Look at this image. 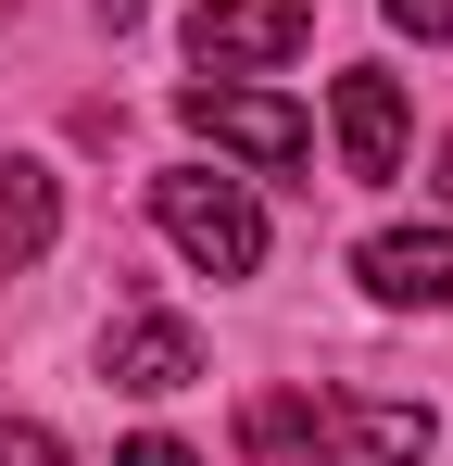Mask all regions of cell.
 <instances>
[{"label":"cell","instance_id":"cell-5","mask_svg":"<svg viewBox=\"0 0 453 466\" xmlns=\"http://www.w3.org/2000/svg\"><path fill=\"white\" fill-rule=\"evenodd\" d=\"M353 278H366L378 303H403V315H441L453 303V228H378L353 252Z\"/></svg>","mask_w":453,"mask_h":466},{"label":"cell","instance_id":"cell-12","mask_svg":"<svg viewBox=\"0 0 453 466\" xmlns=\"http://www.w3.org/2000/svg\"><path fill=\"white\" fill-rule=\"evenodd\" d=\"M114 466H202V454H189V441H164V429H139V441H126Z\"/></svg>","mask_w":453,"mask_h":466},{"label":"cell","instance_id":"cell-4","mask_svg":"<svg viewBox=\"0 0 453 466\" xmlns=\"http://www.w3.org/2000/svg\"><path fill=\"white\" fill-rule=\"evenodd\" d=\"M101 379L139 390V403H164V390L202 379V328L189 315H114V340H101Z\"/></svg>","mask_w":453,"mask_h":466},{"label":"cell","instance_id":"cell-2","mask_svg":"<svg viewBox=\"0 0 453 466\" xmlns=\"http://www.w3.org/2000/svg\"><path fill=\"white\" fill-rule=\"evenodd\" d=\"M176 114H189V139L239 152L252 177H302V164H315V114H302V101H277V88H239V76H189V88H176Z\"/></svg>","mask_w":453,"mask_h":466},{"label":"cell","instance_id":"cell-9","mask_svg":"<svg viewBox=\"0 0 453 466\" xmlns=\"http://www.w3.org/2000/svg\"><path fill=\"white\" fill-rule=\"evenodd\" d=\"M340 429H353L366 466H428V454H441V416H428V403H378V390H366V403H340Z\"/></svg>","mask_w":453,"mask_h":466},{"label":"cell","instance_id":"cell-3","mask_svg":"<svg viewBox=\"0 0 453 466\" xmlns=\"http://www.w3.org/2000/svg\"><path fill=\"white\" fill-rule=\"evenodd\" d=\"M302 38H315V0H202V13H189V64H202V76L290 64Z\"/></svg>","mask_w":453,"mask_h":466},{"label":"cell","instance_id":"cell-10","mask_svg":"<svg viewBox=\"0 0 453 466\" xmlns=\"http://www.w3.org/2000/svg\"><path fill=\"white\" fill-rule=\"evenodd\" d=\"M0 466H64V441H51L38 416H0Z\"/></svg>","mask_w":453,"mask_h":466},{"label":"cell","instance_id":"cell-13","mask_svg":"<svg viewBox=\"0 0 453 466\" xmlns=\"http://www.w3.org/2000/svg\"><path fill=\"white\" fill-rule=\"evenodd\" d=\"M441 202H453V152H441Z\"/></svg>","mask_w":453,"mask_h":466},{"label":"cell","instance_id":"cell-6","mask_svg":"<svg viewBox=\"0 0 453 466\" xmlns=\"http://www.w3.org/2000/svg\"><path fill=\"white\" fill-rule=\"evenodd\" d=\"M327 127H340V177H403V88L390 76H340L327 88Z\"/></svg>","mask_w":453,"mask_h":466},{"label":"cell","instance_id":"cell-7","mask_svg":"<svg viewBox=\"0 0 453 466\" xmlns=\"http://www.w3.org/2000/svg\"><path fill=\"white\" fill-rule=\"evenodd\" d=\"M51 239H64V177H51L38 152H13L0 164V278H25Z\"/></svg>","mask_w":453,"mask_h":466},{"label":"cell","instance_id":"cell-1","mask_svg":"<svg viewBox=\"0 0 453 466\" xmlns=\"http://www.w3.org/2000/svg\"><path fill=\"white\" fill-rule=\"evenodd\" d=\"M151 228L176 239L202 278H252V265H265V202H252L239 177H215V164H164V177H151Z\"/></svg>","mask_w":453,"mask_h":466},{"label":"cell","instance_id":"cell-11","mask_svg":"<svg viewBox=\"0 0 453 466\" xmlns=\"http://www.w3.org/2000/svg\"><path fill=\"white\" fill-rule=\"evenodd\" d=\"M378 13H390L403 38H453V0H378Z\"/></svg>","mask_w":453,"mask_h":466},{"label":"cell","instance_id":"cell-8","mask_svg":"<svg viewBox=\"0 0 453 466\" xmlns=\"http://www.w3.org/2000/svg\"><path fill=\"white\" fill-rule=\"evenodd\" d=\"M239 454H252V466H340V454H327V416H315L302 390H265V403L239 416Z\"/></svg>","mask_w":453,"mask_h":466}]
</instances>
